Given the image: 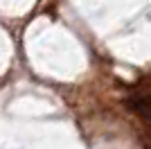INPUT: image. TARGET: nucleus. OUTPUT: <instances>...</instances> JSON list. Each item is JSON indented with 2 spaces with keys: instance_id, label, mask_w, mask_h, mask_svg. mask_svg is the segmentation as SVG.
Listing matches in <instances>:
<instances>
[{
  "instance_id": "obj_1",
  "label": "nucleus",
  "mask_w": 151,
  "mask_h": 149,
  "mask_svg": "<svg viewBox=\"0 0 151 149\" xmlns=\"http://www.w3.org/2000/svg\"><path fill=\"white\" fill-rule=\"evenodd\" d=\"M129 108H131L135 115L145 120V122L151 124V93H138V95H131L129 97Z\"/></svg>"
}]
</instances>
